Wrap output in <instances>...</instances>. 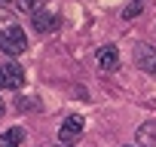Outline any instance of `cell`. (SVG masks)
Returning <instances> with one entry per match:
<instances>
[{"label": "cell", "instance_id": "6da1fadb", "mask_svg": "<svg viewBox=\"0 0 156 147\" xmlns=\"http://www.w3.org/2000/svg\"><path fill=\"white\" fill-rule=\"evenodd\" d=\"M28 49V37L19 25H9V28H0V52L6 55H22Z\"/></svg>", "mask_w": 156, "mask_h": 147}, {"label": "cell", "instance_id": "7a4b0ae2", "mask_svg": "<svg viewBox=\"0 0 156 147\" xmlns=\"http://www.w3.org/2000/svg\"><path fill=\"white\" fill-rule=\"evenodd\" d=\"M83 129H86V120L73 113V117H67V120L61 123V129H58V141H61V144H73V141H80Z\"/></svg>", "mask_w": 156, "mask_h": 147}, {"label": "cell", "instance_id": "3957f363", "mask_svg": "<svg viewBox=\"0 0 156 147\" xmlns=\"http://www.w3.org/2000/svg\"><path fill=\"white\" fill-rule=\"evenodd\" d=\"M135 64H138L144 74L156 77V49H153V46H147V43H141V46L135 49Z\"/></svg>", "mask_w": 156, "mask_h": 147}, {"label": "cell", "instance_id": "277c9868", "mask_svg": "<svg viewBox=\"0 0 156 147\" xmlns=\"http://www.w3.org/2000/svg\"><path fill=\"white\" fill-rule=\"evenodd\" d=\"M98 67L101 70H116L119 67V52H116L113 43H107V46L98 49Z\"/></svg>", "mask_w": 156, "mask_h": 147}, {"label": "cell", "instance_id": "5b68a950", "mask_svg": "<svg viewBox=\"0 0 156 147\" xmlns=\"http://www.w3.org/2000/svg\"><path fill=\"white\" fill-rule=\"evenodd\" d=\"M135 144H138V147H156V120H147V123L138 126Z\"/></svg>", "mask_w": 156, "mask_h": 147}, {"label": "cell", "instance_id": "8992f818", "mask_svg": "<svg viewBox=\"0 0 156 147\" xmlns=\"http://www.w3.org/2000/svg\"><path fill=\"white\" fill-rule=\"evenodd\" d=\"M0 70H3L6 89H22V86H25V70H22L19 64H6V67H0Z\"/></svg>", "mask_w": 156, "mask_h": 147}, {"label": "cell", "instance_id": "52a82bcc", "mask_svg": "<svg viewBox=\"0 0 156 147\" xmlns=\"http://www.w3.org/2000/svg\"><path fill=\"white\" fill-rule=\"evenodd\" d=\"M34 28H37L40 34H49V31L58 28V16H55V13H37V16H34Z\"/></svg>", "mask_w": 156, "mask_h": 147}, {"label": "cell", "instance_id": "ba28073f", "mask_svg": "<svg viewBox=\"0 0 156 147\" xmlns=\"http://www.w3.org/2000/svg\"><path fill=\"white\" fill-rule=\"evenodd\" d=\"M22 141H25V129H19V126L6 129L3 135H0V147H19Z\"/></svg>", "mask_w": 156, "mask_h": 147}, {"label": "cell", "instance_id": "9c48e42d", "mask_svg": "<svg viewBox=\"0 0 156 147\" xmlns=\"http://www.w3.org/2000/svg\"><path fill=\"white\" fill-rule=\"evenodd\" d=\"M19 3V9L22 13H31V16H37L40 13V0H16Z\"/></svg>", "mask_w": 156, "mask_h": 147}, {"label": "cell", "instance_id": "30bf717a", "mask_svg": "<svg viewBox=\"0 0 156 147\" xmlns=\"http://www.w3.org/2000/svg\"><path fill=\"white\" fill-rule=\"evenodd\" d=\"M138 13H141V6H138V3H135V6H129V9H126V13H122V19H126V22H129V19H135V16H138Z\"/></svg>", "mask_w": 156, "mask_h": 147}, {"label": "cell", "instance_id": "8fae6325", "mask_svg": "<svg viewBox=\"0 0 156 147\" xmlns=\"http://www.w3.org/2000/svg\"><path fill=\"white\" fill-rule=\"evenodd\" d=\"M6 22H9V16H6V9H3V6H0V25H3V28H9Z\"/></svg>", "mask_w": 156, "mask_h": 147}, {"label": "cell", "instance_id": "7c38bea8", "mask_svg": "<svg viewBox=\"0 0 156 147\" xmlns=\"http://www.w3.org/2000/svg\"><path fill=\"white\" fill-rule=\"evenodd\" d=\"M0 89H6V83H3V70H0Z\"/></svg>", "mask_w": 156, "mask_h": 147}, {"label": "cell", "instance_id": "4fadbf2b", "mask_svg": "<svg viewBox=\"0 0 156 147\" xmlns=\"http://www.w3.org/2000/svg\"><path fill=\"white\" fill-rule=\"evenodd\" d=\"M3 110H6V104H3V98H0V117H3Z\"/></svg>", "mask_w": 156, "mask_h": 147}, {"label": "cell", "instance_id": "5bb4252c", "mask_svg": "<svg viewBox=\"0 0 156 147\" xmlns=\"http://www.w3.org/2000/svg\"><path fill=\"white\" fill-rule=\"evenodd\" d=\"M52 147H73V144H61V141H58V144H52Z\"/></svg>", "mask_w": 156, "mask_h": 147}, {"label": "cell", "instance_id": "9a60e30c", "mask_svg": "<svg viewBox=\"0 0 156 147\" xmlns=\"http://www.w3.org/2000/svg\"><path fill=\"white\" fill-rule=\"evenodd\" d=\"M3 3H12V0H0V6H3Z\"/></svg>", "mask_w": 156, "mask_h": 147}]
</instances>
